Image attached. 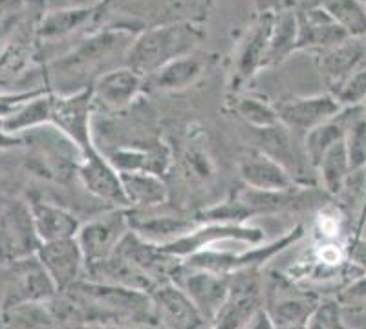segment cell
Segmentation results:
<instances>
[{
  "label": "cell",
  "instance_id": "obj_42",
  "mask_svg": "<svg viewBox=\"0 0 366 329\" xmlns=\"http://www.w3.org/2000/svg\"><path fill=\"white\" fill-rule=\"evenodd\" d=\"M244 329H274V325H273V322L269 320L267 313L264 311V308H262L260 311L257 313V315H254L253 320H251Z\"/></svg>",
  "mask_w": 366,
  "mask_h": 329
},
{
  "label": "cell",
  "instance_id": "obj_23",
  "mask_svg": "<svg viewBox=\"0 0 366 329\" xmlns=\"http://www.w3.org/2000/svg\"><path fill=\"white\" fill-rule=\"evenodd\" d=\"M143 83L145 79L130 68H110L92 83L94 103L103 104L109 110H123L139 96Z\"/></svg>",
  "mask_w": 366,
  "mask_h": 329
},
{
  "label": "cell",
  "instance_id": "obj_31",
  "mask_svg": "<svg viewBox=\"0 0 366 329\" xmlns=\"http://www.w3.org/2000/svg\"><path fill=\"white\" fill-rule=\"evenodd\" d=\"M315 172L319 176L320 188L330 198H335L345 192V188L350 183V178H352V168H350L348 154H346L345 139L333 146L332 151L322 158Z\"/></svg>",
  "mask_w": 366,
  "mask_h": 329
},
{
  "label": "cell",
  "instance_id": "obj_39",
  "mask_svg": "<svg viewBox=\"0 0 366 329\" xmlns=\"http://www.w3.org/2000/svg\"><path fill=\"white\" fill-rule=\"evenodd\" d=\"M339 302L345 305H348L350 309H359V311L366 313V276L355 280L352 285L342 291Z\"/></svg>",
  "mask_w": 366,
  "mask_h": 329
},
{
  "label": "cell",
  "instance_id": "obj_34",
  "mask_svg": "<svg viewBox=\"0 0 366 329\" xmlns=\"http://www.w3.org/2000/svg\"><path fill=\"white\" fill-rule=\"evenodd\" d=\"M234 112H237L242 121L257 130V132H264V130L274 128V126L280 125L277 108L266 103V101L253 96L238 97L234 101Z\"/></svg>",
  "mask_w": 366,
  "mask_h": 329
},
{
  "label": "cell",
  "instance_id": "obj_30",
  "mask_svg": "<svg viewBox=\"0 0 366 329\" xmlns=\"http://www.w3.org/2000/svg\"><path fill=\"white\" fill-rule=\"evenodd\" d=\"M51 96H54V92H48L26 103L17 112L2 119L0 128L8 133H13V136H26L31 130H41L42 126L50 125Z\"/></svg>",
  "mask_w": 366,
  "mask_h": 329
},
{
  "label": "cell",
  "instance_id": "obj_19",
  "mask_svg": "<svg viewBox=\"0 0 366 329\" xmlns=\"http://www.w3.org/2000/svg\"><path fill=\"white\" fill-rule=\"evenodd\" d=\"M107 8L109 4H84L44 11L37 24V42H57L70 37L84 26L96 24Z\"/></svg>",
  "mask_w": 366,
  "mask_h": 329
},
{
  "label": "cell",
  "instance_id": "obj_2",
  "mask_svg": "<svg viewBox=\"0 0 366 329\" xmlns=\"http://www.w3.org/2000/svg\"><path fill=\"white\" fill-rule=\"evenodd\" d=\"M320 305L319 293L300 288L290 276L271 273L264 278V311L274 329L310 325Z\"/></svg>",
  "mask_w": 366,
  "mask_h": 329
},
{
  "label": "cell",
  "instance_id": "obj_44",
  "mask_svg": "<svg viewBox=\"0 0 366 329\" xmlns=\"http://www.w3.org/2000/svg\"><path fill=\"white\" fill-rule=\"evenodd\" d=\"M59 329H159V328H130V325L88 324V325H70V328H59Z\"/></svg>",
  "mask_w": 366,
  "mask_h": 329
},
{
  "label": "cell",
  "instance_id": "obj_45",
  "mask_svg": "<svg viewBox=\"0 0 366 329\" xmlns=\"http://www.w3.org/2000/svg\"><path fill=\"white\" fill-rule=\"evenodd\" d=\"M365 110H366V104H365Z\"/></svg>",
  "mask_w": 366,
  "mask_h": 329
},
{
  "label": "cell",
  "instance_id": "obj_16",
  "mask_svg": "<svg viewBox=\"0 0 366 329\" xmlns=\"http://www.w3.org/2000/svg\"><path fill=\"white\" fill-rule=\"evenodd\" d=\"M174 283L185 291V295L191 298L196 309L202 313V317L209 324H212V320L217 318L218 311L222 309L229 295L231 276L198 271V269H187L183 265Z\"/></svg>",
  "mask_w": 366,
  "mask_h": 329
},
{
  "label": "cell",
  "instance_id": "obj_10",
  "mask_svg": "<svg viewBox=\"0 0 366 329\" xmlns=\"http://www.w3.org/2000/svg\"><path fill=\"white\" fill-rule=\"evenodd\" d=\"M41 247L28 203L15 201L0 213V263L34 256Z\"/></svg>",
  "mask_w": 366,
  "mask_h": 329
},
{
  "label": "cell",
  "instance_id": "obj_20",
  "mask_svg": "<svg viewBox=\"0 0 366 329\" xmlns=\"http://www.w3.org/2000/svg\"><path fill=\"white\" fill-rule=\"evenodd\" d=\"M238 172L246 187L257 192H282L299 187L293 176L279 161L258 148L249 151L240 159Z\"/></svg>",
  "mask_w": 366,
  "mask_h": 329
},
{
  "label": "cell",
  "instance_id": "obj_24",
  "mask_svg": "<svg viewBox=\"0 0 366 329\" xmlns=\"http://www.w3.org/2000/svg\"><path fill=\"white\" fill-rule=\"evenodd\" d=\"M366 63V42L362 39H346L337 46L322 51L319 68L322 79L333 93L361 64Z\"/></svg>",
  "mask_w": 366,
  "mask_h": 329
},
{
  "label": "cell",
  "instance_id": "obj_5",
  "mask_svg": "<svg viewBox=\"0 0 366 329\" xmlns=\"http://www.w3.org/2000/svg\"><path fill=\"white\" fill-rule=\"evenodd\" d=\"M94 93L92 84L77 92L51 96V123L68 143L77 148L81 156L96 148L92 139V112H94Z\"/></svg>",
  "mask_w": 366,
  "mask_h": 329
},
{
  "label": "cell",
  "instance_id": "obj_32",
  "mask_svg": "<svg viewBox=\"0 0 366 329\" xmlns=\"http://www.w3.org/2000/svg\"><path fill=\"white\" fill-rule=\"evenodd\" d=\"M342 139H345V126H342V123L339 121L337 117L306 133L302 138V146L310 167H312L313 171H317V167H319V163L322 161V158H325L337 143H341Z\"/></svg>",
  "mask_w": 366,
  "mask_h": 329
},
{
  "label": "cell",
  "instance_id": "obj_43",
  "mask_svg": "<svg viewBox=\"0 0 366 329\" xmlns=\"http://www.w3.org/2000/svg\"><path fill=\"white\" fill-rule=\"evenodd\" d=\"M310 329H332L328 318H326V313L325 309H322V305H320L319 311L315 313V317H313L312 322H310Z\"/></svg>",
  "mask_w": 366,
  "mask_h": 329
},
{
  "label": "cell",
  "instance_id": "obj_3",
  "mask_svg": "<svg viewBox=\"0 0 366 329\" xmlns=\"http://www.w3.org/2000/svg\"><path fill=\"white\" fill-rule=\"evenodd\" d=\"M304 236V227L297 226L292 231H287L284 236L277 238L274 242L254 246L249 250H220V249H207L198 254H192L187 260H183V265L187 269H198V271L217 273V275H237L249 269H260L266 262H269L273 256L295 243L297 240Z\"/></svg>",
  "mask_w": 366,
  "mask_h": 329
},
{
  "label": "cell",
  "instance_id": "obj_11",
  "mask_svg": "<svg viewBox=\"0 0 366 329\" xmlns=\"http://www.w3.org/2000/svg\"><path fill=\"white\" fill-rule=\"evenodd\" d=\"M149 295L159 329H211V324L174 282L156 283Z\"/></svg>",
  "mask_w": 366,
  "mask_h": 329
},
{
  "label": "cell",
  "instance_id": "obj_37",
  "mask_svg": "<svg viewBox=\"0 0 366 329\" xmlns=\"http://www.w3.org/2000/svg\"><path fill=\"white\" fill-rule=\"evenodd\" d=\"M48 92H54V88L42 86L34 88V90H24V92H0V121L17 112L21 106H24L29 101H34L35 97L44 96Z\"/></svg>",
  "mask_w": 366,
  "mask_h": 329
},
{
  "label": "cell",
  "instance_id": "obj_40",
  "mask_svg": "<svg viewBox=\"0 0 366 329\" xmlns=\"http://www.w3.org/2000/svg\"><path fill=\"white\" fill-rule=\"evenodd\" d=\"M345 253L346 260H348L350 263H354L355 267H359V269L366 275V242L359 236V234H354V236L346 242Z\"/></svg>",
  "mask_w": 366,
  "mask_h": 329
},
{
  "label": "cell",
  "instance_id": "obj_4",
  "mask_svg": "<svg viewBox=\"0 0 366 329\" xmlns=\"http://www.w3.org/2000/svg\"><path fill=\"white\" fill-rule=\"evenodd\" d=\"M136 31L127 26H109L97 34L84 39L79 46L75 48L70 55H64L51 64V70L57 71L59 76L81 77L86 76L88 71H97L104 63H109L112 55H127L132 41L136 39Z\"/></svg>",
  "mask_w": 366,
  "mask_h": 329
},
{
  "label": "cell",
  "instance_id": "obj_41",
  "mask_svg": "<svg viewBox=\"0 0 366 329\" xmlns=\"http://www.w3.org/2000/svg\"><path fill=\"white\" fill-rule=\"evenodd\" d=\"M22 145H26L24 136H13V133H8L0 128V151H11V148H17Z\"/></svg>",
  "mask_w": 366,
  "mask_h": 329
},
{
  "label": "cell",
  "instance_id": "obj_14",
  "mask_svg": "<svg viewBox=\"0 0 366 329\" xmlns=\"http://www.w3.org/2000/svg\"><path fill=\"white\" fill-rule=\"evenodd\" d=\"M77 176L92 196L114 205V208H130L125 188L121 183V174L97 148L81 156L77 163Z\"/></svg>",
  "mask_w": 366,
  "mask_h": 329
},
{
  "label": "cell",
  "instance_id": "obj_26",
  "mask_svg": "<svg viewBox=\"0 0 366 329\" xmlns=\"http://www.w3.org/2000/svg\"><path fill=\"white\" fill-rule=\"evenodd\" d=\"M209 61L211 59L207 54L196 50L163 66L154 76L149 77V81L159 92H182L202 79L209 68Z\"/></svg>",
  "mask_w": 366,
  "mask_h": 329
},
{
  "label": "cell",
  "instance_id": "obj_9",
  "mask_svg": "<svg viewBox=\"0 0 366 329\" xmlns=\"http://www.w3.org/2000/svg\"><path fill=\"white\" fill-rule=\"evenodd\" d=\"M266 240V234L262 229L251 226H227V223H205L202 227H196L187 236L179 238L176 242L162 246L165 253L172 254L179 260H187L192 254H198L202 250L212 249L220 242H240L249 243V246H262Z\"/></svg>",
  "mask_w": 366,
  "mask_h": 329
},
{
  "label": "cell",
  "instance_id": "obj_35",
  "mask_svg": "<svg viewBox=\"0 0 366 329\" xmlns=\"http://www.w3.org/2000/svg\"><path fill=\"white\" fill-rule=\"evenodd\" d=\"M253 216L249 208L240 198L227 200L224 203H218L211 208H205L198 213L196 221L202 223H227V226H244V221Z\"/></svg>",
  "mask_w": 366,
  "mask_h": 329
},
{
  "label": "cell",
  "instance_id": "obj_33",
  "mask_svg": "<svg viewBox=\"0 0 366 329\" xmlns=\"http://www.w3.org/2000/svg\"><path fill=\"white\" fill-rule=\"evenodd\" d=\"M335 24L348 35V39L366 37V4L357 0H335L320 2Z\"/></svg>",
  "mask_w": 366,
  "mask_h": 329
},
{
  "label": "cell",
  "instance_id": "obj_13",
  "mask_svg": "<svg viewBox=\"0 0 366 329\" xmlns=\"http://www.w3.org/2000/svg\"><path fill=\"white\" fill-rule=\"evenodd\" d=\"M273 11H264L258 15L254 24L238 44L237 57H234L233 77H231V90L238 92L240 86L253 79L258 71L266 68L267 51H269L271 29H273Z\"/></svg>",
  "mask_w": 366,
  "mask_h": 329
},
{
  "label": "cell",
  "instance_id": "obj_22",
  "mask_svg": "<svg viewBox=\"0 0 366 329\" xmlns=\"http://www.w3.org/2000/svg\"><path fill=\"white\" fill-rule=\"evenodd\" d=\"M41 17L42 13L34 19L22 17L17 29L0 46V83L21 76L35 57V48L39 46L37 24Z\"/></svg>",
  "mask_w": 366,
  "mask_h": 329
},
{
  "label": "cell",
  "instance_id": "obj_8",
  "mask_svg": "<svg viewBox=\"0 0 366 329\" xmlns=\"http://www.w3.org/2000/svg\"><path fill=\"white\" fill-rule=\"evenodd\" d=\"M129 233L130 223L127 208H114L112 213L81 226L75 240L83 250L86 269L109 260Z\"/></svg>",
  "mask_w": 366,
  "mask_h": 329
},
{
  "label": "cell",
  "instance_id": "obj_12",
  "mask_svg": "<svg viewBox=\"0 0 366 329\" xmlns=\"http://www.w3.org/2000/svg\"><path fill=\"white\" fill-rule=\"evenodd\" d=\"M274 108L279 113L280 125L299 138H304L317 126L335 119L342 106L337 97L328 92L312 97H297V99L284 101L280 106H274Z\"/></svg>",
  "mask_w": 366,
  "mask_h": 329
},
{
  "label": "cell",
  "instance_id": "obj_18",
  "mask_svg": "<svg viewBox=\"0 0 366 329\" xmlns=\"http://www.w3.org/2000/svg\"><path fill=\"white\" fill-rule=\"evenodd\" d=\"M297 15V50L317 48L330 50L348 39V35L335 24L322 4H293Z\"/></svg>",
  "mask_w": 366,
  "mask_h": 329
},
{
  "label": "cell",
  "instance_id": "obj_17",
  "mask_svg": "<svg viewBox=\"0 0 366 329\" xmlns=\"http://www.w3.org/2000/svg\"><path fill=\"white\" fill-rule=\"evenodd\" d=\"M39 262L46 269V273L54 280L59 293H64L84 280L86 275V262H84L83 250L75 238L61 240L54 243H42L35 253Z\"/></svg>",
  "mask_w": 366,
  "mask_h": 329
},
{
  "label": "cell",
  "instance_id": "obj_15",
  "mask_svg": "<svg viewBox=\"0 0 366 329\" xmlns=\"http://www.w3.org/2000/svg\"><path fill=\"white\" fill-rule=\"evenodd\" d=\"M211 2H129L117 4L119 9H127V15L134 17L139 29L154 26L194 22L204 24L209 17Z\"/></svg>",
  "mask_w": 366,
  "mask_h": 329
},
{
  "label": "cell",
  "instance_id": "obj_6",
  "mask_svg": "<svg viewBox=\"0 0 366 329\" xmlns=\"http://www.w3.org/2000/svg\"><path fill=\"white\" fill-rule=\"evenodd\" d=\"M57 295L59 291L54 280L34 254V256L9 263L6 295L2 298L0 313L6 315L21 305L44 304Z\"/></svg>",
  "mask_w": 366,
  "mask_h": 329
},
{
  "label": "cell",
  "instance_id": "obj_38",
  "mask_svg": "<svg viewBox=\"0 0 366 329\" xmlns=\"http://www.w3.org/2000/svg\"><path fill=\"white\" fill-rule=\"evenodd\" d=\"M183 165H185L187 176H191V178L194 179H207L211 178L212 172H214L211 158H209L204 151H198V148H194V151L191 148V151L185 154Z\"/></svg>",
  "mask_w": 366,
  "mask_h": 329
},
{
  "label": "cell",
  "instance_id": "obj_21",
  "mask_svg": "<svg viewBox=\"0 0 366 329\" xmlns=\"http://www.w3.org/2000/svg\"><path fill=\"white\" fill-rule=\"evenodd\" d=\"M127 214H129L130 231L143 238L145 242L156 246L176 242L198 227V221L192 218L174 216V214H156L149 211H136V208H127Z\"/></svg>",
  "mask_w": 366,
  "mask_h": 329
},
{
  "label": "cell",
  "instance_id": "obj_7",
  "mask_svg": "<svg viewBox=\"0 0 366 329\" xmlns=\"http://www.w3.org/2000/svg\"><path fill=\"white\" fill-rule=\"evenodd\" d=\"M264 308V278L260 269L231 275L229 295L211 329H244Z\"/></svg>",
  "mask_w": 366,
  "mask_h": 329
},
{
  "label": "cell",
  "instance_id": "obj_25",
  "mask_svg": "<svg viewBox=\"0 0 366 329\" xmlns=\"http://www.w3.org/2000/svg\"><path fill=\"white\" fill-rule=\"evenodd\" d=\"M28 207L41 246L61 242V240H71L79 233V220L64 207H59V205L44 200L28 201Z\"/></svg>",
  "mask_w": 366,
  "mask_h": 329
},
{
  "label": "cell",
  "instance_id": "obj_36",
  "mask_svg": "<svg viewBox=\"0 0 366 329\" xmlns=\"http://www.w3.org/2000/svg\"><path fill=\"white\" fill-rule=\"evenodd\" d=\"M337 97L342 108L352 106H365L366 104V63L361 64L357 70L332 93Z\"/></svg>",
  "mask_w": 366,
  "mask_h": 329
},
{
  "label": "cell",
  "instance_id": "obj_27",
  "mask_svg": "<svg viewBox=\"0 0 366 329\" xmlns=\"http://www.w3.org/2000/svg\"><path fill=\"white\" fill-rule=\"evenodd\" d=\"M273 13V29H271L266 68L284 63L293 51H297V37H299L297 15L293 4L280 6V9Z\"/></svg>",
  "mask_w": 366,
  "mask_h": 329
},
{
  "label": "cell",
  "instance_id": "obj_29",
  "mask_svg": "<svg viewBox=\"0 0 366 329\" xmlns=\"http://www.w3.org/2000/svg\"><path fill=\"white\" fill-rule=\"evenodd\" d=\"M109 161L119 174L130 172H149V174L162 176L169 167V152L158 148H117L109 156Z\"/></svg>",
  "mask_w": 366,
  "mask_h": 329
},
{
  "label": "cell",
  "instance_id": "obj_1",
  "mask_svg": "<svg viewBox=\"0 0 366 329\" xmlns=\"http://www.w3.org/2000/svg\"><path fill=\"white\" fill-rule=\"evenodd\" d=\"M204 39V28L194 22H179L147 28L136 35L127 50L123 66L149 79L176 59L196 51Z\"/></svg>",
  "mask_w": 366,
  "mask_h": 329
},
{
  "label": "cell",
  "instance_id": "obj_28",
  "mask_svg": "<svg viewBox=\"0 0 366 329\" xmlns=\"http://www.w3.org/2000/svg\"><path fill=\"white\" fill-rule=\"evenodd\" d=\"M121 183L125 188L130 208L147 211L165 203L167 187L162 176L149 174V172H130V174H121Z\"/></svg>",
  "mask_w": 366,
  "mask_h": 329
}]
</instances>
